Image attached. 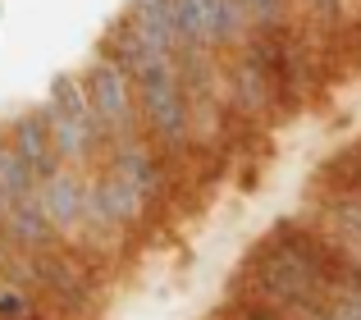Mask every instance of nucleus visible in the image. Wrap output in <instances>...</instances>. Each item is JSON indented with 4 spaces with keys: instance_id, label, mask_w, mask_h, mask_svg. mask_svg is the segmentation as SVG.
Wrapping results in <instances>:
<instances>
[{
    "instance_id": "7ed1b4c3",
    "label": "nucleus",
    "mask_w": 361,
    "mask_h": 320,
    "mask_svg": "<svg viewBox=\"0 0 361 320\" xmlns=\"http://www.w3.org/2000/svg\"><path fill=\"white\" fill-rule=\"evenodd\" d=\"M23 261H27V279H32L37 297L55 316H92L101 288H97V266H92L87 247L60 242V247L42 252V257H23Z\"/></svg>"
},
{
    "instance_id": "1a4fd4ad",
    "label": "nucleus",
    "mask_w": 361,
    "mask_h": 320,
    "mask_svg": "<svg viewBox=\"0 0 361 320\" xmlns=\"http://www.w3.org/2000/svg\"><path fill=\"white\" fill-rule=\"evenodd\" d=\"M42 206H46V215H51V224L60 229V238H78L82 215H87V174L64 165L55 178L42 183Z\"/></svg>"
},
{
    "instance_id": "dca6fc26",
    "label": "nucleus",
    "mask_w": 361,
    "mask_h": 320,
    "mask_svg": "<svg viewBox=\"0 0 361 320\" xmlns=\"http://www.w3.org/2000/svg\"><path fill=\"white\" fill-rule=\"evenodd\" d=\"M307 5V14L316 18V23H334V18H343V0H302Z\"/></svg>"
},
{
    "instance_id": "20e7f679",
    "label": "nucleus",
    "mask_w": 361,
    "mask_h": 320,
    "mask_svg": "<svg viewBox=\"0 0 361 320\" xmlns=\"http://www.w3.org/2000/svg\"><path fill=\"white\" fill-rule=\"evenodd\" d=\"M78 78H82V87H87V101H92V110H97V124H101V133H106L110 147L133 142V137H147L142 133L137 87H133V78L119 69L115 60L97 55Z\"/></svg>"
},
{
    "instance_id": "6e6552de",
    "label": "nucleus",
    "mask_w": 361,
    "mask_h": 320,
    "mask_svg": "<svg viewBox=\"0 0 361 320\" xmlns=\"http://www.w3.org/2000/svg\"><path fill=\"white\" fill-rule=\"evenodd\" d=\"M220 87H224V110L238 119H265L274 115V101H270V87H265L261 69L252 64V55L238 51L224 60L220 69Z\"/></svg>"
},
{
    "instance_id": "6ab92c4d",
    "label": "nucleus",
    "mask_w": 361,
    "mask_h": 320,
    "mask_svg": "<svg viewBox=\"0 0 361 320\" xmlns=\"http://www.w3.org/2000/svg\"><path fill=\"white\" fill-rule=\"evenodd\" d=\"M211 320H215V316H211Z\"/></svg>"
},
{
    "instance_id": "39448f33",
    "label": "nucleus",
    "mask_w": 361,
    "mask_h": 320,
    "mask_svg": "<svg viewBox=\"0 0 361 320\" xmlns=\"http://www.w3.org/2000/svg\"><path fill=\"white\" fill-rule=\"evenodd\" d=\"M243 51L252 55V64L261 69L274 110H298L302 97H307V69H311V60H307V51H302L298 32H293V27L252 32Z\"/></svg>"
},
{
    "instance_id": "f3484780",
    "label": "nucleus",
    "mask_w": 361,
    "mask_h": 320,
    "mask_svg": "<svg viewBox=\"0 0 361 320\" xmlns=\"http://www.w3.org/2000/svg\"><path fill=\"white\" fill-rule=\"evenodd\" d=\"M5 266H9V247L0 242V275H5Z\"/></svg>"
},
{
    "instance_id": "f03ea898",
    "label": "nucleus",
    "mask_w": 361,
    "mask_h": 320,
    "mask_svg": "<svg viewBox=\"0 0 361 320\" xmlns=\"http://www.w3.org/2000/svg\"><path fill=\"white\" fill-rule=\"evenodd\" d=\"M42 115H46V124H51L55 152H60V160L69 169L92 174V169L110 156V142H106V133H101V124H97V110H92L87 87H82L78 73H55Z\"/></svg>"
},
{
    "instance_id": "2eb2a0df",
    "label": "nucleus",
    "mask_w": 361,
    "mask_h": 320,
    "mask_svg": "<svg viewBox=\"0 0 361 320\" xmlns=\"http://www.w3.org/2000/svg\"><path fill=\"white\" fill-rule=\"evenodd\" d=\"M325 307H329V316H334V320H361V284L338 288Z\"/></svg>"
},
{
    "instance_id": "0eeeda50",
    "label": "nucleus",
    "mask_w": 361,
    "mask_h": 320,
    "mask_svg": "<svg viewBox=\"0 0 361 320\" xmlns=\"http://www.w3.org/2000/svg\"><path fill=\"white\" fill-rule=\"evenodd\" d=\"M0 242H5L9 252H18V257H42V252L60 247V229L51 224V215H46L42 206V192L37 197H23V202L5 206V224H0Z\"/></svg>"
},
{
    "instance_id": "f257e3e1",
    "label": "nucleus",
    "mask_w": 361,
    "mask_h": 320,
    "mask_svg": "<svg viewBox=\"0 0 361 320\" xmlns=\"http://www.w3.org/2000/svg\"><path fill=\"white\" fill-rule=\"evenodd\" d=\"M137 87V110H142V133L160 156L174 165L188 152H197L192 142V110H188V92H183V73L178 60H156L133 78Z\"/></svg>"
},
{
    "instance_id": "9d476101",
    "label": "nucleus",
    "mask_w": 361,
    "mask_h": 320,
    "mask_svg": "<svg viewBox=\"0 0 361 320\" xmlns=\"http://www.w3.org/2000/svg\"><path fill=\"white\" fill-rule=\"evenodd\" d=\"M206 9V23H211V51L224 55H238L252 37V18H247L243 0H202Z\"/></svg>"
},
{
    "instance_id": "9b49d317",
    "label": "nucleus",
    "mask_w": 361,
    "mask_h": 320,
    "mask_svg": "<svg viewBox=\"0 0 361 320\" xmlns=\"http://www.w3.org/2000/svg\"><path fill=\"white\" fill-rule=\"evenodd\" d=\"M123 18H128V23L142 32V42L156 46L160 55H178V37H174V0H133Z\"/></svg>"
},
{
    "instance_id": "ddd939ff",
    "label": "nucleus",
    "mask_w": 361,
    "mask_h": 320,
    "mask_svg": "<svg viewBox=\"0 0 361 320\" xmlns=\"http://www.w3.org/2000/svg\"><path fill=\"white\" fill-rule=\"evenodd\" d=\"M37 192H42L37 174L23 165V156H18L14 147L0 137V202L14 206V202H23V197H37Z\"/></svg>"
},
{
    "instance_id": "423d86ee",
    "label": "nucleus",
    "mask_w": 361,
    "mask_h": 320,
    "mask_svg": "<svg viewBox=\"0 0 361 320\" xmlns=\"http://www.w3.org/2000/svg\"><path fill=\"white\" fill-rule=\"evenodd\" d=\"M0 137H5V142L23 156V165L37 174V183H46V178H55L64 169V160H60V152H55V137H51V124H46L42 106L18 110V115L5 124V133H0Z\"/></svg>"
},
{
    "instance_id": "a211bd4d",
    "label": "nucleus",
    "mask_w": 361,
    "mask_h": 320,
    "mask_svg": "<svg viewBox=\"0 0 361 320\" xmlns=\"http://www.w3.org/2000/svg\"><path fill=\"white\" fill-rule=\"evenodd\" d=\"M0 224H5V202H0Z\"/></svg>"
},
{
    "instance_id": "4468645a",
    "label": "nucleus",
    "mask_w": 361,
    "mask_h": 320,
    "mask_svg": "<svg viewBox=\"0 0 361 320\" xmlns=\"http://www.w3.org/2000/svg\"><path fill=\"white\" fill-rule=\"evenodd\" d=\"M247 18H252V32H274V27H288V0H243Z\"/></svg>"
},
{
    "instance_id": "f8f14e48",
    "label": "nucleus",
    "mask_w": 361,
    "mask_h": 320,
    "mask_svg": "<svg viewBox=\"0 0 361 320\" xmlns=\"http://www.w3.org/2000/svg\"><path fill=\"white\" fill-rule=\"evenodd\" d=\"M174 37H178V55L211 51V23H206L202 0H174Z\"/></svg>"
}]
</instances>
